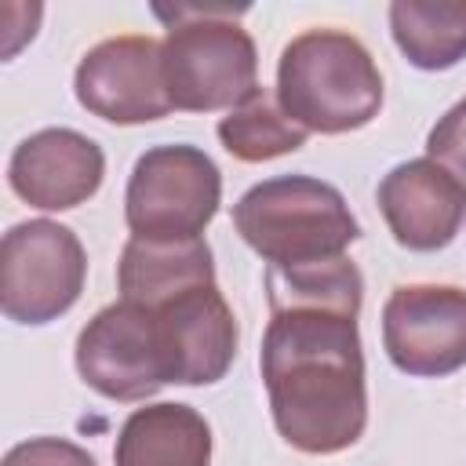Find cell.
I'll return each instance as SVG.
<instances>
[{
	"instance_id": "cell-1",
	"label": "cell",
	"mask_w": 466,
	"mask_h": 466,
	"mask_svg": "<svg viewBox=\"0 0 466 466\" xmlns=\"http://www.w3.org/2000/svg\"><path fill=\"white\" fill-rule=\"evenodd\" d=\"M277 433L306 455H335L368 422L357 313L328 306L273 309L258 353Z\"/></svg>"
},
{
	"instance_id": "cell-2",
	"label": "cell",
	"mask_w": 466,
	"mask_h": 466,
	"mask_svg": "<svg viewBox=\"0 0 466 466\" xmlns=\"http://www.w3.org/2000/svg\"><path fill=\"white\" fill-rule=\"evenodd\" d=\"M277 98L306 131L346 135L379 116L382 73L353 33L306 29L280 51Z\"/></svg>"
},
{
	"instance_id": "cell-3",
	"label": "cell",
	"mask_w": 466,
	"mask_h": 466,
	"mask_svg": "<svg viewBox=\"0 0 466 466\" xmlns=\"http://www.w3.org/2000/svg\"><path fill=\"white\" fill-rule=\"evenodd\" d=\"M233 226L266 266L339 258L360 237L346 197L313 175H277L251 186L233 204Z\"/></svg>"
},
{
	"instance_id": "cell-4",
	"label": "cell",
	"mask_w": 466,
	"mask_h": 466,
	"mask_svg": "<svg viewBox=\"0 0 466 466\" xmlns=\"http://www.w3.org/2000/svg\"><path fill=\"white\" fill-rule=\"evenodd\" d=\"M157 15L167 22L160 62L175 109H233L258 87L255 40L233 22L229 7H175V15L157 7Z\"/></svg>"
},
{
	"instance_id": "cell-5",
	"label": "cell",
	"mask_w": 466,
	"mask_h": 466,
	"mask_svg": "<svg viewBox=\"0 0 466 466\" xmlns=\"http://www.w3.org/2000/svg\"><path fill=\"white\" fill-rule=\"evenodd\" d=\"M222 175L215 160L186 142L153 146L135 160L124 193V218L142 240H193L215 218Z\"/></svg>"
},
{
	"instance_id": "cell-6",
	"label": "cell",
	"mask_w": 466,
	"mask_h": 466,
	"mask_svg": "<svg viewBox=\"0 0 466 466\" xmlns=\"http://www.w3.org/2000/svg\"><path fill=\"white\" fill-rule=\"evenodd\" d=\"M87 255L76 233L51 218H29L0 244V306L18 324H47L84 291Z\"/></svg>"
},
{
	"instance_id": "cell-7",
	"label": "cell",
	"mask_w": 466,
	"mask_h": 466,
	"mask_svg": "<svg viewBox=\"0 0 466 466\" xmlns=\"http://www.w3.org/2000/svg\"><path fill=\"white\" fill-rule=\"evenodd\" d=\"M76 371L109 400H146L167 386L153 313L124 299L98 309L76 335Z\"/></svg>"
},
{
	"instance_id": "cell-8",
	"label": "cell",
	"mask_w": 466,
	"mask_h": 466,
	"mask_svg": "<svg viewBox=\"0 0 466 466\" xmlns=\"http://www.w3.org/2000/svg\"><path fill=\"white\" fill-rule=\"evenodd\" d=\"M382 346L415 379H441L466 364V291L451 284H400L382 306Z\"/></svg>"
},
{
	"instance_id": "cell-9",
	"label": "cell",
	"mask_w": 466,
	"mask_h": 466,
	"mask_svg": "<svg viewBox=\"0 0 466 466\" xmlns=\"http://www.w3.org/2000/svg\"><path fill=\"white\" fill-rule=\"evenodd\" d=\"M73 91L91 116L109 124H146L175 109L164 84L160 44L142 33L95 44L73 73Z\"/></svg>"
},
{
	"instance_id": "cell-10",
	"label": "cell",
	"mask_w": 466,
	"mask_h": 466,
	"mask_svg": "<svg viewBox=\"0 0 466 466\" xmlns=\"http://www.w3.org/2000/svg\"><path fill=\"white\" fill-rule=\"evenodd\" d=\"M149 313L157 320L167 382L208 386L229 371L237 357V317L215 284L193 288Z\"/></svg>"
},
{
	"instance_id": "cell-11",
	"label": "cell",
	"mask_w": 466,
	"mask_h": 466,
	"mask_svg": "<svg viewBox=\"0 0 466 466\" xmlns=\"http://www.w3.org/2000/svg\"><path fill=\"white\" fill-rule=\"evenodd\" d=\"M106 157L95 138L73 127H44L22 138L7 164L11 189L40 211H69L98 193Z\"/></svg>"
},
{
	"instance_id": "cell-12",
	"label": "cell",
	"mask_w": 466,
	"mask_h": 466,
	"mask_svg": "<svg viewBox=\"0 0 466 466\" xmlns=\"http://www.w3.org/2000/svg\"><path fill=\"white\" fill-rule=\"evenodd\" d=\"M375 197L393 240L408 251L448 248L466 215V189L430 157L397 164Z\"/></svg>"
},
{
	"instance_id": "cell-13",
	"label": "cell",
	"mask_w": 466,
	"mask_h": 466,
	"mask_svg": "<svg viewBox=\"0 0 466 466\" xmlns=\"http://www.w3.org/2000/svg\"><path fill=\"white\" fill-rule=\"evenodd\" d=\"M215 284V262L204 237L193 240H142L131 237L120 251L116 288L124 302L160 309L164 302Z\"/></svg>"
},
{
	"instance_id": "cell-14",
	"label": "cell",
	"mask_w": 466,
	"mask_h": 466,
	"mask_svg": "<svg viewBox=\"0 0 466 466\" xmlns=\"http://www.w3.org/2000/svg\"><path fill=\"white\" fill-rule=\"evenodd\" d=\"M116 466H208L211 426L189 404H146L127 415L113 448Z\"/></svg>"
},
{
	"instance_id": "cell-15",
	"label": "cell",
	"mask_w": 466,
	"mask_h": 466,
	"mask_svg": "<svg viewBox=\"0 0 466 466\" xmlns=\"http://www.w3.org/2000/svg\"><path fill=\"white\" fill-rule=\"evenodd\" d=\"M390 29L419 69H451L466 58V0H393Z\"/></svg>"
},
{
	"instance_id": "cell-16",
	"label": "cell",
	"mask_w": 466,
	"mask_h": 466,
	"mask_svg": "<svg viewBox=\"0 0 466 466\" xmlns=\"http://www.w3.org/2000/svg\"><path fill=\"white\" fill-rule=\"evenodd\" d=\"M306 135L309 131L284 113L280 98L269 87H255L218 120V138L226 153L244 164H262V160L295 153L306 146Z\"/></svg>"
},
{
	"instance_id": "cell-17",
	"label": "cell",
	"mask_w": 466,
	"mask_h": 466,
	"mask_svg": "<svg viewBox=\"0 0 466 466\" xmlns=\"http://www.w3.org/2000/svg\"><path fill=\"white\" fill-rule=\"evenodd\" d=\"M266 295H269V309L328 306V309L360 313L364 280L360 269L346 255H339L302 266H266Z\"/></svg>"
},
{
	"instance_id": "cell-18",
	"label": "cell",
	"mask_w": 466,
	"mask_h": 466,
	"mask_svg": "<svg viewBox=\"0 0 466 466\" xmlns=\"http://www.w3.org/2000/svg\"><path fill=\"white\" fill-rule=\"evenodd\" d=\"M426 153L466 189V102H455L426 135Z\"/></svg>"
},
{
	"instance_id": "cell-19",
	"label": "cell",
	"mask_w": 466,
	"mask_h": 466,
	"mask_svg": "<svg viewBox=\"0 0 466 466\" xmlns=\"http://www.w3.org/2000/svg\"><path fill=\"white\" fill-rule=\"evenodd\" d=\"M4 466H95V459L62 437H29L4 455Z\"/></svg>"
},
{
	"instance_id": "cell-20",
	"label": "cell",
	"mask_w": 466,
	"mask_h": 466,
	"mask_svg": "<svg viewBox=\"0 0 466 466\" xmlns=\"http://www.w3.org/2000/svg\"><path fill=\"white\" fill-rule=\"evenodd\" d=\"M462 102H466V98H462Z\"/></svg>"
}]
</instances>
